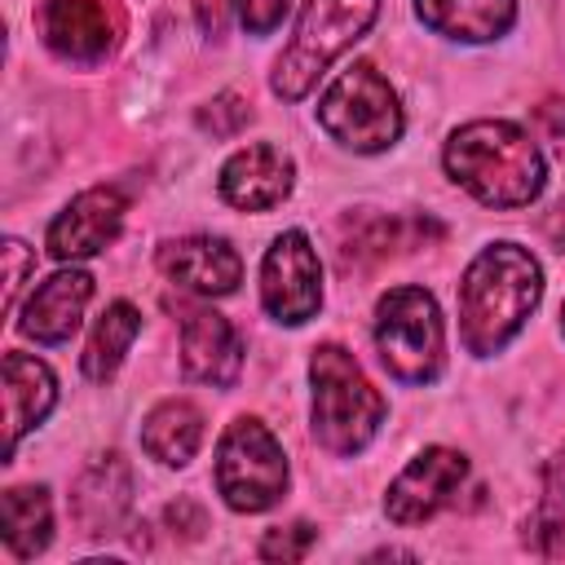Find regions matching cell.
Masks as SVG:
<instances>
[{"mask_svg": "<svg viewBox=\"0 0 565 565\" xmlns=\"http://www.w3.org/2000/svg\"><path fill=\"white\" fill-rule=\"evenodd\" d=\"M543 300V269L516 243H490L459 282V335L477 358L499 353Z\"/></svg>", "mask_w": 565, "mask_h": 565, "instance_id": "obj_1", "label": "cell"}, {"mask_svg": "<svg viewBox=\"0 0 565 565\" xmlns=\"http://www.w3.org/2000/svg\"><path fill=\"white\" fill-rule=\"evenodd\" d=\"M446 172L486 207H525L543 194L547 168L530 132L508 119H477L450 132Z\"/></svg>", "mask_w": 565, "mask_h": 565, "instance_id": "obj_2", "label": "cell"}, {"mask_svg": "<svg viewBox=\"0 0 565 565\" xmlns=\"http://www.w3.org/2000/svg\"><path fill=\"white\" fill-rule=\"evenodd\" d=\"M313 380V437L331 455H358L384 424V397L362 375L358 358L340 344H318L309 358Z\"/></svg>", "mask_w": 565, "mask_h": 565, "instance_id": "obj_3", "label": "cell"}, {"mask_svg": "<svg viewBox=\"0 0 565 565\" xmlns=\"http://www.w3.org/2000/svg\"><path fill=\"white\" fill-rule=\"evenodd\" d=\"M380 13V0H309L300 9V22H296V35L291 44L282 49V57L274 62V93L282 102H300L318 75L353 44L366 35V26L375 22Z\"/></svg>", "mask_w": 565, "mask_h": 565, "instance_id": "obj_4", "label": "cell"}, {"mask_svg": "<svg viewBox=\"0 0 565 565\" xmlns=\"http://www.w3.org/2000/svg\"><path fill=\"white\" fill-rule=\"evenodd\" d=\"M375 349L393 380L433 384L446 362V327L424 287H393L375 305Z\"/></svg>", "mask_w": 565, "mask_h": 565, "instance_id": "obj_5", "label": "cell"}, {"mask_svg": "<svg viewBox=\"0 0 565 565\" xmlns=\"http://www.w3.org/2000/svg\"><path fill=\"white\" fill-rule=\"evenodd\" d=\"M318 124L331 141L358 150V154H380L402 137V106L393 84L371 66V62H353L349 71H340V79L322 93L318 102Z\"/></svg>", "mask_w": 565, "mask_h": 565, "instance_id": "obj_6", "label": "cell"}, {"mask_svg": "<svg viewBox=\"0 0 565 565\" xmlns=\"http://www.w3.org/2000/svg\"><path fill=\"white\" fill-rule=\"evenodd\" d=\"M216 490L234 512H265L287 490V455L278 437L243 415L221 433L216 446Z\"/></svg>", "mask_w": 565, "mask_h": 565, "instance_id": "obj_7", "label": "cell"}, {"mask_svg": "<svg viewBox=\"0 0 565 565\" xmlns=\"http://www.w3.org/2000/svg\"><path fill=\"white\" fill-rule=\"evenodd\" d=\"M260 305L274 322L300 327L322 305V265L313 243L300 230H287L269 243L260 260Z\"/></svg>", "mask_w": 565, "mask_h": 565, "instance_id": "obj_8", "label": "cell"}, {"mask_svg": "<svg viewBox=\"0 0 565 565\" xmlns=\"http://www.w3.org/2000/svg\"><path fill=\"white\" fill-rule=\"evenodd\" d=\"M463 477H468V459H463L459 450H450V446H428V450H419V455L393 477V486H388V494H384L388 521H393V525H419V521L437 516V512L455 499V490L463 486Z\"/></svg>", "mask_w": 565, "mask_h": 565, "instance_id": "obj_9", "label": "cell"}, {"mask_svg": "<svg viewBox=\"0 0 565 565\" xmlns=\"http://www.w3.org/2000/svg\"><path fill=\"white\" fill-rule=\"evenodd\" d=\"M124 18L115 0H44L40 4V35L44 44L79 66L102 62L119 44Z\"/></svg>", "mask_w": 565, "mask_h": 565, "instance_id": "obj_10", "label": "cell"}, {"mask_svg": "<svg viewBox=\"0 0 565 565\" xmlns=\"http://www.w3.org/2000/svg\"><path fill=\"white\" fill-rule=\"evenodd\" d=\"M124 212H128V199L119 185H93L75 194L62 207V216L49 225V256L84 260V256L106 252L124 230Z\"/></svg>", "mask_w": 565, "mask_h": 565, "instance_id": "obj_11", "label": "cell"}, {"mask_svg": "<svg viewBox=\"0 0 565 565\" xmlns=\"http://www.w3.org/2000/svg\"><path fill=\"white\" fill-rule=\"evenodd\" d=\"M291 181H296L291 154H282L269 141H256V146H243L238 154L225 159L221 199L230 207H243V212H269L291 194Z\"/></svg>", "mask_w": 565, "mask_h": 565, "instance_id": "obj_12", "label": "cell"}, {"mask_svg": "<svg viewBox=\"0 0 565 565\" xmlns=\"http://www.w3.org/2000/svg\"><path fill=\"white\" fill-rule=\"evenodd\" d=\"M181 371L185 380L230 388L243 371V344L230 318L216 309H194L181 318Z\"/></svg>", "mask_w": 565, "mask_h": 565, "instance_id": "obj_13", "label": "cell"}, {"mask_svg": "<svg viewBox=\"0 0 565 565\" xmlns=\"http://www.w3.org/2000/svg\"><path fill=\"white\" fill-rule=\"evenodd\" d=\"M159 269L194 296H230L243 278V260L225 238L194 234L159 247Z\"/></svg>", "mask_w": 565, "mask_h": 565, "instance_id": "obj_14", "label": "cell"}, {"mask_svg": "<svg viewBox=\"0 0 565 565\" xmlns=\"http://www.w3.org/2000/svg\"><path fill=\"white\" fill-rule=\"evenodd\" d=\"M88 300H93V278H88L84 269H57L53 278H44V282L31 291V300H26L22 318H18V327H22V335H31L35 344H62V340H71V331L79 327Z\"/></svg>", "mask_w": 565, "mask_h": 565, "instance_id": "obj_15", "label": "cell"}, {"mask_svg": "<svg viewBox=\"0 0 565 565\" xmlns=\"http://www.w3.org/2000/svg\"><path fill=\"white\" fill-rule=\"evenodd\" d=\"M57 402V380L40 358L26 353H4V424H9V450L53 411Z\"/></svg>", "mask_w": 565, "mask_h": 565, "instance_id": "obj_16", "label": "cell"}, {"mask_svg": "<svg viewBox=\"0 0 565 565\" xmlns=\"http://www.w3.org/2000/svg\"><path fill=\"white\" fill-rule=\"evenodd\" d=\"M75 516L88 534H115L119 521L132 508V472L119 455L97 459L79 481H75Z\"/></svg>", "mask_w": 565, "mask_h": 565, "instance_id": "obj_17", "label": "cell"}, {"mask_svg": "<svg viewBox=\"0 0 565 565\" xmlns=\"http://www.w3.org/2000/svg\"><path fill=\"white\" fill-rule=\"evenodd\" d=\"M415 13L428 31L463 44H486L508 35L516 0H415Z\"/></svg>", "mask_w": 565, "mask_h": 565, "instance_id": "obj_18", "label": "cell"}, {"mask_svg": "<svg viewBox=\"0 0 565 565\" xmlns=\"http://www.w3.org/2000/svg\"><path fill=\"white\" fill-rule=\"evenodd\" d=\"M203 446V411L185 397L159 402L141 424V450L168 468H185Z\"/></svg>", "mask_w": 565, "mask_h": 565, "instance_id": "obj_19", "label": "cell"}, {"mask_svg": "<svg viewBox=\"0 0 565 565\" xmlns=\"http://www.w3.org/2000/svg\"><path fill=\"white\" fill-rule=\"evenodd\" d=\"M53 539V503L44 486H13L4 490V543L13 556L31 561Z\"/></svg>", "mask_w": 565, "mask_h": 565, "instance_id": "obj_20", "label": "cell"}, {"mask_svg": "<svg viewBox=\"0 0 565 565\" xmlns=\"http://www.w3.org/2000/svg\"><path fill=\"white\" fill-rule=\"evenodd\" d=\"M137 331H141V313H137L128 300L106 305V313L97 318V327H93V335H88V349H84V358H79V362H84V375L97 380V384H106V380L119 371L124 353L132 349Z\"/></svg>", "mask_w": 565, "mask_h": 565, "instance_id": "obj_21", "label": "cell"}, {"mask_svg": "<svg viewBox=\"0 0 565 565\" xmlns=\"http://www.w3.org/2000/svg\"><path fill=\"white\" fill-rule=\"evenodd\" d=\"M561 539H565V450L547 459L543 468V494H539V508L530 516V530H525V543L543 556H556L561 552Z\"/></svg>", "mask_w": 565, "mask_h": 565, "instance_id": "obj_22", "label": "cell"}, {"mask_svg": "<svg viewBox=\"0 0 565 565\" xmlns=\"http://www.w3.org/2000/svg\"><path fill=\"white\" fill-rule=\"evenodd\" d=\"M247 119H252V106H247V97H238V93H221L216 102H207V106L199 110V128L212 132V137H234Z\"/></svg>", "mask_w": 565, "mask_h": 565, "instance_id": "obj_23", "label": "cell"}, {"mask_svg": "<svg viewBox=\"0 0 565 565\" xmlns=\"http://www.w3.org/2000/svg\"><path fill=\"white\" fill-rule=\"evenodd\" d=\"M313 539H318V530L305 525V521H296V525H287V530L278 525V530L265 534L260 556H265V561H300V556L313 547Z\"/></svg>", "mask_w": 565, "mask_h": 565, "instance_id": "obj_24", "label": "cell"}, {"mask_svg": "<svg viewBox=\"0 0 565 565\" xmlns=\"http://www.w3.org/2000/svg\"><path fill=\"white\" fill-rule=\"evenodd\" d=\"M287 9L291 0H234V13L247 26V35H269L287 18Z\"/></svg>", "mask_w": 565, "mask_h": 565, "instance_id": "obj_25", "label": "cell"}, {"mask_svg": "<svg viewBox=\"0 0 565 565\" xmlns=\"http://www.w3.org/2000/svg\"><path fill=\"white\" fill-rule=\"evenodd\" d=\"M31 269H35V252L18 238H4V309L18 305V291H22Z\"/></svg>", "mask_w": 565, "mask_h": 565, "instance_id": "obj_26", "label": "cell"}, {"mask_svg": "<svg viewBox=\"0 0 565 565\" xmlns=\"http://www.w3.org/2000/svg\"><path fill=\"white\" fill-rule=\"evenodd\" d=\"M543 234L556 243V252H565V199L547 212V221H543Z\"/></svg>", "mask_w": 565, "mask_h": 565, "instance_id": "obj_27", "label": "cell"}, {"mask_svg": "<svg viewBox=\"0 0 565 565\" xmlns=\"http://www.w3.org/2000/svg\"><path fill=\"white\" fill-rule=\"evenodd\" d=\"M561 327H565V305H561Z\"/></svg>", "mask_w": 565, "mask_h": 565, "instance_id": "obj_28", "label": "cell"}]
</instances>
